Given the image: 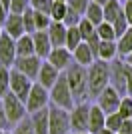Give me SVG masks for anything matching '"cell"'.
Masks as SVG:
<instances>
[{"instance_id": "e0dca14e", "label": "cell", "mask_w": 132, "mask_h": 134, "mask_svg": "<svg viewBox=\"0 0 132 134\" xmlns=\"http://www.w3.org/2000/svg\"><path fill=\"white\" fill-rule=\"evenodd\" d=\"M60 70H56L52 64H50L48 60H42V66H40V72H38V78H36V82L42 84L44 88H52V84L58 80V76H60Z\"/></svg>"}, {"instance_id": "1f68e13d", "label": "cell", "mask_w": 132, "mask_h": 134, "mask_svg": "<svg viewBox=\"0 0 132 134\" xmlns=\"http://www.w3.org/2000/svg\"><path fill=\"white\" fill-rule=\"evenodd\" d=\"M22 24H24V32L26 34L36 32V26H34V10L32 8H28V10L22 12Z\"/></svg>"}, {"instance_id": "11a10c76", "label": "cell", "mask_w": 132, "mask_h": 134, "mask_svg": "<svg viewBox=\"0 0 132 134\" xmlns=\"http://www.w3.org/2000/svg\"><path fill=\"white\" fill-rule=\"evenodd\" d=\"M2 132H4V130H0V134H2Z\"/></svg>"}, {"instance_id": "cb8c5ba5", "label": "cell", "mask_w": 132, "mask_h": 134, "mask_svg": "<svg viewBox=\"0 0 132 134\" xmlns=\"http://www.w3.org/2000/svg\"><path fill=\"white\" fill-rule=\"evenodd\" d=\"M84 18H86V20H90L94 26H98V24L104 20V12H102V6L96 4V2H90V4H88V8H86V12H84Z\"/></svg>"}, {"instance_id": "2e32d148", "label": "cell", "mask_w": 132, "mask_h": 134, "mask_svg": "<svg viewBox=\"0 0 132 134\" xmlns=\"http://www.w3.org/2000/svg\"><path fill=\"white\" fill-rule=\"evenodd\" d=\"M2 28H4V32L14 40H18L22 34H26L24 32V24H22V14H12V12H8L6 20L2 22Z\"/></svg>"}, {"instance_id": "9f6ffc18", "label": "cell", "mask_w": 132, "mask_h": 134, "mask_svg": "<svg viewBox=\"0 0 132 134\" xmlns=\"http://www.w3.org/2000/svg\"><path fill=\"white\" fill-rule=\"evenodd\" d=\"M130 122H132V118H130Z\"/></svg>"}, {"instance_id": "f1b7e54d", "label": "cell", "mask_w": 132, "mask_h": 134, "mask_svg": "<svg viewBox=\"0 0 132 134\" xmlns=\"http://www.w3.org/2000/svg\"><path fill=\"white\" fill-rule=\"evenodd\" d=\"M6 92H10V68L0 66V100Z\"/></svg>"}, {"instance_id": "44dd1931", "label": "cell", "mask_w": 132, "mask_h": 134, "mask_svg": "<svg viewBox=\"0 0 132 134\" xmlns=\"http://www.w3.org/2000/svg\"><path fill=\"white\" fill-rule=\"evenodd\" d=\"M118 56V48H116V40H100L98 42V50H96V58L98 60H114Z\"/></svg>"}, {"instance_id": "8fae6325", "label": "cell", "mask_w": 132, "mask_h": 134, "mask_svg": "<svg viewBox=\"0 0 132 134\" xmlns=\"http://www.w3.org/2000/svg\"><path fill=\"white\" fill-rule=\"evenodd\" d=\"M120 100H122V94L118 92V90H114L112 86H106L102 92H100L98 96H96V104H98L102 110L106 112V114H110V112H116L118 110V106H120Z\"/></svg>"}, {"instance_id": "816d5d0a", "label": "cell", "mask_w": 132, "mask_h": 134, "mask_svg": "<svg viewBox=\"0 0 132 134\" xmlns=\"http://www.w3.org/2000/svg\"><path fill=\"white\" fill-rule=\"evenodd\" d=\"M76 134H90V132H76Z\"/></svg>"}, {"instance_id": "7c38bea8", "label": "cell", "mask_w": 132, "mask_h": 134, "mask_svg": "<svg viewBox=\"0 0 132 134\" xmlns=\"http://www.w3.org/2000/svg\"><path fill=\"white\" fill-rule=\"evenodd\" d=\"M16 60V40L10 38L6 32L0 36V66L12 68Z\"/></svg>"}, {"instance_id": "60d3db41", "label": "cell", "mask_w": 132, "mask_h": 134, "mask_svg": "<svg viewBox=\"0 0 132 134\" xmlns=\"http://www.w3.org/2000/svg\"><path fill=\"white\" fill-rule=\"evenodd\" d=\"M122 12H124L128 26H132V0H122Z\"/></svg>"}, {"instance_id": "3957f363", "label": "cell", "mask_w": 132, "mask_h": 134, "mask_svg": "<svg viewBox=\"0 0 132 134\" xmlns=\"http://www.w3.org/2000/svg\"><path fill=\"white\" fill-rule=\"evenodd\" d=\"M48 92H50V102H52L54 106H58V108H64V110L70 112L72 108H74V104H76V100H74V96H72V90H70V86H68V80H66L64 72L58 76V80L52 84V88H50Z\"/></svg>"}, {"instance_id": "6f0895ef", "label": "cell", "mask_w": 132, "mask_h": 134, "mask_svg": "<svg viewBox=\"0 0 132 134\" xmlns=\"http://www.w3.org/2000/svg\"><path fill=\"white\" fill-rule=\"evenodd\" d=\"M120 2H122V0H120Z\"/></svg>"}, {"instance_id": "8d00e7d4", "label": "cell", "mask_w": 132, "mask_h": 134, "mask_svg": "<svg viewBox=\"0 0 132 134\" xmlns=\"http://www.w3.org/2000/svg\"><path fill=\"white\" fill-rule=\"evenodd\" d=\"M50 22H52V18H50L48 14L34 12V26H36V30H48Z\"/></svg>"}, {"instance_id": "bcb514c9", "label": "cell", "mask_w": 132, "mask_h": 134, "mask_svg": "<svg viewBox=\"0 0 132 134\" xmlns=\"http://www.w3.org/2000/svg\"><path fill=\"white\" fill-rule=\"evenodd\" d=\"M122 60H124V62L128 64V66L132 68V52H130V54H126V56H122Z\"/></svg>"}, {"instance_id": "d6a6232c", "label": "cell", "mask_w": 132, "mask_h": 134, "mask_svg": "<svg viewBox=\"0 0 132 134\" xmlns=\"http://www.w3.org/2000/svg\"><path fill=\"white\" fill-rule=\"evenodd\" d=\"M110 24H112V28H114V32H116V38H120L122 34L126 32V28H128V22H126V18H124V12H120Z\"/></svg>"}, {"instance_id": "ffe728a7", "label": "cell", "mask_w": 132, "mask_h": 134, "mask_svg": "<svg viewBox=\"0 0 132 134\" xmlns=\"http://www.w3.org/2000/svg\"><path fill=\"white\" fill-rule=\"evenodd\" d=\"M30 124H32L34 134H48V108L30 114Z\"/></svg>"}, {"instance_id": "30bf717a", "label": "cell", "mask_w": 132, "mask_h": 134, "mask_svg": "<svg viewBox=\"0 0 132 134\" xmlns=\"http://www.w3.org/2000/svg\"><path fill=\"white\" fill-rule=\"evenodd\" d=\"M110 86L118 90L122 96H126V70H124L122 58L110 60Z\"/></svg>"}, {"instance_id": "52a82bcc", "label": "cell", "mask_w": 132, "mask_h": 134, "mask_svg": "<svg viewBox=\"0 0 132 134\" xmlns=\"http://www.w3.org/2000/svg\"><path fill=\"white\" fill-rule=\"evenodd\" d=\"M40 66H42V58H38L36 54H30V56H18L16 60H14V66L12 68H16L18 72L26 74L32 82H36Z\"/></svg>"}, {"instance_id": "9a60e30c", "label": "cell", "mask_w": 132, "mask_h": 134, "mask_svg": "<svg viewBox=\"0 0 132 134\" xmlns=\"http://www.w3.org/2000/svg\"><path fill=\"white\" fill-rule=\"evenodd\" d=\"M104 126H106V112L102 110L98 104H90V112H88V132L98 134Z\"/></svg>"}, {"instance_id": "f907efd6", "label": "cell", "mask_w": 132, "mask_h": 134, "mask_svg": "<svg viewBox=\"0 0 132 134\" xmlns=\"http://www.w3.org/2000/svg\"><path fill=\"white\" fill-rule=\"evenodd\" d=\"M2 32H4V28H2V24H0V36H2Z\"/></svg>"}, {"instance_id": "5b68a950", "label": "cell", "mask_w": 132, "mask_h": 134, "mask_svg": "<svg viewBox=\"0 0 132 134\" xmlns=\"http://www.w3.org/2000/svg\"><path fill=\"white\" fill-rule=\"evenodd\" d=\"M48 102H50L48 88H44L42 84H38V82H32V88H30L26 100H24L26 112L28 114H34V112L42 110V108H48Z\"/></svg>"}, {"instance_id": "8992f818", "label": "cell", "mask_w": 132, "mask_h": 134, "mask_svg": "<svg viewBox=\"0 0 132 134\" xmlns=\"http://www.w3.org/2000/svg\"><path fill=\"white\" fill-rule=\"evenodd\" d=\"M2 104H4V112H6V118H8V124L12 126H16L20 120L26 118V106H24V102L14 96L12 92H6L4 98H2Z\"/></svg>"}, {"instance_id": "5bb4252c", "label": "cell", "mask_w": 132, "mask_h": 134, "mask_svg": "<svg viewBox=\"0 0 132 134\" xmlns=\"http://www.w3.org/2000/svg\"><path fill=\"white\" fill-rule=\"evenodd\" d=\"M32 42H34V54L38 56V58H42V60H46L50 50H52V42L48 38V32L46 30L32 32Z\"/></svg>"}, {"instance_id": "ee69618b", "label": "cell", "mask_w": 132, "mask_h": 134, "mask_svg": "<svg viewBox=\"0 0 132 134\" xmlns=\"http://www.w3.org/2000/svg\"><path fill=\"white\" fill-rule=\"evenodd\" d=\"M118 134H132V122H130V118H128V120H122V126H120V130H118Z\"/></svg>"}, {"instance_id": "ba28073f", "label": "cell", "mask_w": 132, "mask_h": 134, "mask_svg": "<svg viewBox=\"0 0 132 134\" xmlns=\"http://www.w3.org/2000/svg\"><path fill=\"white\" fill-rule=\"evenodd\" d=\"M88 112H90V104L86 102H78L70 110V130L76 132H88Z\"/></svg>"}, {"instance_id": "4fadbf2b", "label": "cell", "mask_w": 132, "mask_h": 134, "mask_svg": "<svg viewBox=\"0 0 132 134\" xmlns=\"http://www.w3.org/2000/svg\"><path fill=\"white\" fill-rule=\"evenodd\" d=\"M46 60H48L56 70L64 72L66 68L72 64V52L68 50L66 46H58V48H52V50H50V54H48Z\"/></svg>"}, {"instance_id": "484cf974", "label": "cell", "mask_w": 132, "mask_h": 134, "mask_svg": "<svg viewBox=\"0 0 132 134\" xmlns=\"http://www.w3.org/2000/svg\"><path fill=\"white\" fill-rule=\"evenodd\" d=\"M80 42H84V40H82V36H80V32H78V28L76 26H70L68 30H66V42H64V46L72 52Z\"/></svg>"}, {"instance_id": "83f0119b", "label": "cell", "mask_w": 132, "mask_h": 134, "mask_svg": "<svg viewBox=\"0 0 132 134\" xmlns=\"http://www.w3.org/2000/svg\"><path fill=\"white\" fill-rule=\"evenodd\" d=\"M76 28H78V32H80V36H82L84 42H86V40H90L94 34H96V26H94L90 20H86L84 16H82V20L78 22V26H76Z\"/></svg>"}, {"instance_id": "7a4b0ae2", "label": "cell", "mask_w": 132, "mask_h": 134, "mask_svg": "<svg viewBox=\"0 0 132 134\" xmlns=\"http://www.w3.org/2000/svg\"><path fill=\"white\" fill-rule=\"evenodd\" d=\"M64 76L68 80V86L72 90V96L74 100H84L88 96V84H86V66H80L76 62L72 60V64L64 70Z\"/></svg>"}, {"instance_id": "4dcf8cb0", "label": "cell", "mask_w": 132, "mask_h": 134, "mask_svg": "<svg viewBox=\"0 0 132 134\" xmlns=\"http://www.w3.org/2000/svg\"><path fill=\"white\" fill-rule=\"evenodd\" d=\"M122 120H124V118H122L118 112H110V114H106V126L104 128H108V130L118 134V130H120V126H122Z\"/></svg>"}, {"instance_id": "b9f144b4", "label": "cell", "mask_w": 132, "mask_h": 134, "mask_svg": "<svg viewBox=\"0 0 132 134\" xmlns=\"http://www.w3.org/2000/svg\"><path fill=\"white\" fill-rule=\"evenodd\" d=\"M124 70H126V96L132 98V68L124 62Z\"/></svg>"}, {"instance_id": "74e56055", "label": "cell", "mask_w": 132, "mask_h": 134, "mask_svg": "<svg viewBox=\"0 0 132 134\" xmlns=\"http://www.w3.org/2000/svg\"><path fill=\"white\" fill-rule=\"evenodd\" d=\"M30 8V0H10V6H8V12L12 14H22L24 10Z\"/></svg>"}, {"instance_id": "d590c367", "label": "cell", "mask_w": 132, "mask_h": 134, "mask_svg": "<svg viewBox=\"0 0 132 134\" xmlns=\"http://www.w3.org/2000/svg\"><path fill=\"white\" fill-rule=\"evenodd\" d=\"M82 20V16L78 14L76 10H72V8H68L64 14V18H62V24H64L66 28H70V26H78V22Z\"/></svg>"}, {"instance_id": "c3c4849f", "label": "cell", "mask_w": 132, "mask_h": 134, "mask_svg": "<svg viewBox=\"0 0 132 134\" xmlns=\"http://www.w3.org/2000/svg\"><path fill=\"white\" fill-rule=\"evenodd\" d=\"M90 2H96V4H100V6H104L108 0H90Z\"/></svg>"}, {"instance_id": "9c48e42d", "label": "cell", "mask_w": 132, "mask_h": 134, "mask_svg": "<svg viewBox=\"0 0 132 134\" xmlns=\"http://www.w3.org/2000/svg\"><path fill=\"white\" fill-rule=\"evenodd\" d=\"M32 88V80L28 78L26 74L18 72L16 68H10V92L14 96H18L22 102L26 100L28 92Z\"/></svg>"}, {"instance_id": "f546056e", "label": "cell", "mask_w": 132, "mask_h": 134, "mask_svg": "<svg viewBox=\"0 0 132 134\" xmlns=\"http://www.w3.org/2000/svg\"><path fill=\"white\" fill-rule=\"evenodd\" d=\"M66 10H68V4L66 2H52V8H50V18L54 22H62Z\"/></svg>"}, {"instance_id": "836d02e7", "label": "cell", "mask_w": 132, "mask_h": 134, "mask_svg": "<svg viewBox=\"0 0 132 134\" xmlns=\"http://www.w3.org/2000/svg\"><path fill=\"white\" fill-rule=\"evenodd\" d=\"M116 112H118L124 120L132 118V98H130V96H122L120 106H118V110H116Z\"/></svg>"}, {"instance_id": "603a6c76", "label": "cell", "mask_w": 132, "mask_h": 134, "mask_svg": "<svg viewBox=\"0 0 132 134\" xmlns=\"http://www.w3.org/2000/svg\"><path fill=\"white\" fill-rule=\"evenodd\" d=\"M116 48H118V56H126L132 52V26L126 28V32L120 38H116Z\"/></svg>"}, {"instance_id": "f6af8a7d", "label": "cell", "mask_w": 132, "mask_h": 134, "mask_svg": "<svg viewBox=\"0 0 132 134\" xmlns=\"http://www.w3.org/2000/svg\"><path fill=\"white\" fill-rule=\"evenodd\" d=\"M6 16H8V8H4V6L0 4V24L6 20Z\"/></svg>"}, {"instance_id": "681fc988", "label": "cell", "mask_w": 132, "mask_h": 134, "mask_svg": "<svg viewBox=\"0 0 132 134\" xmlns=\"http://www.w3.org/2000/svg\"><path fill=\"white\" fill-rule=\"evenodd\" d=\"M0 4L4 6V8H8V6H10V0H0Z\"/></svg>"}, {"instance_id": "f35d334b", "label": "cell", "mask_w": 132, "mask_h": 134, "mask_svg": "<svg viewBox=\"0 0 132 134\" xmlns=\"http://www.w3.org/2000/svg\"><path fill=\"white\" fill-rule=\"evenodd\" d=\"M12 134H34L32 130V124H30V118H24V120H20V122L14 126V130H12Z\"/></svg>"}, {"instance_id": "7bdbcfd3", "label": "cell", "mask_w": 132, "mask_h": 134, "mask_svg": "<svg viewBox=\"0 0 132 134\" xmlns=\"http://www.w3.org/2000/svg\"><path fill=\"white\" fill-rule=\"evenodd\" d=\"M8 126L10 124H8V118H6V112H4V104L0 100V130H6Z\"/></svg>"}, {"instance_id": "f5cc1de1", "label": "cell", "mask_w": 132, "mask_h": 134, "mask_svg": "<svg viewBox=\"0 0 132 134\" xmlns=\"http://www.w3.org/2000/svg\"><path fill=\"white\" fill-rule=\"evenodd\" d=\"M54 2H66V0H54Z\"/></svg>"}, {"instance_id": "d6986e66", "label": "cell", "mask_w": 132, "mask_h": 134, "mask_svg": "<svg viewBox=\"0 0 132 134\" xmlns=\"http://www.w3.org/2000/svg\"><path fill=\"white\" fill-rule=\"evenodd\" d=\"M66 30L68 28L64 26L62 22H50V26H48V38H50V42H52V48H58V46H64V42H66Z\"/></svg>"}, {"instance_id": "ac0fdd59", "label": "cell", "mask_w": 132, "mask_h": 134, "mask_svg": "<svg viewBox=\"0 0 132 134\" xmlns=\"http://www.w3.org/2000/svg\"><path fill=\"white\" fill-rule=\"evenodd\" d=\"M72 60L76 62V64H80V66H90L94 60H96V56H94L92 48L86 44V42H80V44L72 50Z\"/></svg>"}, {"instance_id": "db71d44e", "label": "cell", "mask_w": 132, "mask_h": 134, "mask_svg": "<svg viewBox=\"0 0 132 134\" xmlns=\"http://www.w3.org/2000/svg\"><path fill=\"white\" fill-rule=\"evenodd\" d=\"M2 134H12V132H6V130H4V132H2Z\"/></svg>"}, {"instance_id": "d4e9b609", "label": "cell", "mask_w": 132, "mask_h": 134, "mask_svg": "<svg viewBox=\"0 0 132 134\" xmlns=\"http://www.w3.org/2000/svg\"><path fill=\"white\" fill-rule=\"evenodd\" d=\"M102 12H104V20L106 22H112V20L122 12V2L120 0H108V2L102 6Z\"/></svg>"}, {"instance_id": "6da1fadb", "label": "cell", "mask_w": 132, "mask_h": 134, "mask_svg": "<svg viewBox=\"0 0 132 134\" xmlns=\"http://www.w3.org/2000/svg\"><path fill=\"white\" fill-rule=\"evenodd\" d=\"M86 84H88V96H96L110 84V62L96 60L86 68Z\"/></svg>"}, {"instance_id": "e575fe53", "label": "cell", "mask_w": 132, "mask_h": 134, "mask_svg": "<svg viewBox=\"0 0 132 134\" xmlns=\"http://www.w3.org/2000/svg\"><path fill=\"white\" fill-rule=\"evenodd\" d=\"M52 2H54V0H30V8H32L34 12H42V14H48L50 16Z\"/></svg>"}, {"instance_id": "277c9868", "label": "cell", "mask_w": 132, "mask_h": 134, "mask_svg": "<svg viewBox=\"0 0 132 134\" xmlns=\"http://www.w3.org/2000/svg\"><path fill=\"white\" fill-rule=\"evenodd\" d=\"M70 132V112L54 104L48 106V134H68Z\"/></svg>"}, {"instance_id": "7dc6e473", "label": "cell", "mask_w": 132, "mask_h": 134, "mask_svg": "<svg viewBox=\"0 0 132 134\" xmlns=\"http://www.w3.org/2000/svg\"><path fill=\"white\" fill-rule=\"evenodd\" d=\"M98 134H116V132H112V130H108V128H102Z\"/></svg>"}, {"instance_id": "4316f807", "label": "cell", "mask_w": 132, "mask_h": 134, "mask_svg": "<svg viewBox=\"0 0 132 134\" xmlns=\"http://www.w3.org/2000/svg\"><path fill=\"white\" fill-rule=\"evenodd\" d=\"M96 36H98L100 40H116L114 28H112L110 22H106V20H102V22L96 26Z\"/></svg>"}, {"instance_id": "7402d4cb", "label": "cell", "mask_w": 132, "mask_h": 134, "mask_svg": "<svg viewBox=\"0 0 132 134\" xmlns=\"http://www.w3.org/2000/svg\"><path fill=\"white\" fill-rule=\"evenodd\" d=\"M30 54H34L32 34H22L16 40V58L18 56H30Z\"/></svg>"}, {"instance_id": "ab89813d", "label": "cell", "mask_w": 132, "mask_h": 134, "mask_svg": "<svg viewBox=\"0 0 132 134\" xmlns=\"http://www.w3.org/2000/svg\"><path fill=\"white\" fill-rule=\"evenodd\" d=\"M66 4H68V8L76 10L80 16H84V12H86L88 4H90V0H66Z\"/></svg>"}]
</instances>
